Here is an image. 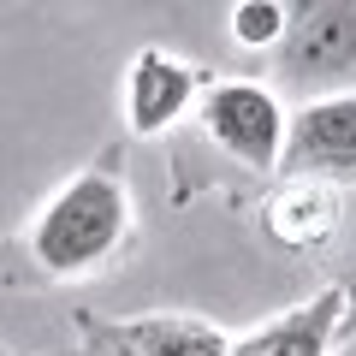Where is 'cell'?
I'll list each match as a JSON object with an SVG mask.
<instances>
[{
    "mask_svg": "<svg viewBox=\"0 0 356 356\" xmlns=\"http://www.w3.org/2000/svg\"><path fill=\"white\" fill-rule=\"evenodd\" d=\"M339 267H332V291L344 297V332H356V191H350V214H344L339 232Z\"/></svg>",
    "mask_w": 356,
    "mask_h": 356,
    "instance_id": "10",
    "label": "cell"
},
{
    "mask_svg": "<svg viewBox=\"0 0 356 356\" xmlns=\"http://www.w3.org/2000/svg\"><path fill=\"white\" fill-rule=\"evenodd\" d=\"M280 178H327L339 191H356V89L291 107Z\"/></svg>",
    "mask_w": 356,
    "mask_h": 356,
    "instance_id": "4",
    "label": "cell"
},
{
    "mask_svg": "<svg viewBox=\"0 0 356 356\" xmlns=\"http://www.w3.org/2000/svg\"><path fill=\"white\" fill-rule=\"evenodd\" d=\"M77 332H83V344H89V356H137L125 339H119V327L113 321H95V315H77Z\"/></svg>",
    "mask_w": 356,
    "mask_h": 356,
    "instance_id": "11",
    "label": "cell"
},
{
    "mask_svg": "<svg viewBox=\"0 0 356 356\" xmlns=\"http://www.w3.org/2000/svg\"><path fill=\"white\" fill-rule=\"evenodd\" d=\"M344 214H350V191L327 184V178H280L261 196V232L267 243H280L291 255H321L339 243Z\"/></svg>",
    "mask_w": 356,
    "mask_h": 356,
    "instance_id": "6",
    "label": "cell"
},
{
    "mask_svg": "<svg viewBox=\"0 0 356 356\" xmlns=\"http://www.w3.org/2000/svg\"><path fill=\"white\" fill-rule=\"evenodd\" d=\"M285 24H291V6H285V0H238L226 13L232 42L250 48V54H273L285 42Z\"/></svg>",
    "mask_w": 356,
    "mask_h": 356,
    "instance_id": "9",
    "label": "cell"
},
{
    "mask_svg": "<svg viewBox=\"0 0 356 356\" xmlns=\"http://www.w3.org/2000/svg\"><path fill=\"white\" fill-rule=\"evenodd\" d=\"M339 339H344V297L327 285L309 303H297L285 315L261 321L255 332L232 339V356H332Z\"/></svg>",
    "mask_w": 356,
    "mask_h": 356,
    "instance_id": "7",
    "label": "cell"
},
{
    "mask_svg": "<svg viewBox=\"0 0 356 356\" xmlns=\"http://www.w3.org/2000/svg\"><path fill=\"white\" fill-rule=\"evenodd\" d=\"M0 356H6V350H0Z\"/></svg>",
    "mask_w": 356,
    "mask_h": 356,
    "instance_id": "12",
    "label": "cell"
},
{
    "mask_svg": "<svg viewBox=\"0 0 356 356\" xmlns=\"http://www.w3.org/2000/svg\"><path fill=\"white\" fill-rule=\"evenodd\" d=\"M137 238V202H131V178L119 166V149L102 161L77 166L65 184H54L36 202L30 226L18 232V255L30 261L42 285H77L95 280Z\"/></svg>",
    "mask_w": 356,
    "mask_h": 356,
    "instance_id": "1",
    "label": "cell"
},
{
    "mask_svg": "<svg viewBox=\"0 0 356 356\" xmlns=\"http://www.w3.org/2000/svg\"><path fill=\"white\" fill-rule=\"evenodd\" d=\"M113 327L137 356H232V339L202 315H137Z\"/></svg>",
    "mask_w": 356,
    "mask_h": 356,
    "instance_id": "8",
    "label": "cell"
},
{
    "mask_svg": "<svg viewBox=\"0 0 356 356\" xmlns=\"http://www.w3.org/2000/svg\"><path fill=\"white\" fill-rule=\"evenodd\" d=\"M273 95L297 107L356 89V0H297L273 48Z\"/></svg>",
    "mask_w": 356,
    "mask_h": 356,
    "instance_id": "2",
    "label": "cell"
},
{
    "mask_svg": "<svg viewBox=\"0 0 356 356\" xmlns=\"http://www.w3.org/2000/svg\"><path fill=\"white\" fill-rule=\"evenodd\" d=\"M202 83H208V72L196 60H184L172 48H137L125 65V89H119L131 137H166L184 113H196Z\"/></svg>",
    "mask_w": 356,
    "mask_h": 356,
    "instance_id": "5",
    "label": "cell"
},
{
    "mask_svg": "<svg viewBox=\"0 0 356 356\" xmlns=\"http://www.w3.org/2000/svg\"><path fill=\"white\" fill-rule=\"evenodd\" d=\"M196 125L202 137L226 154L238 172L250 178H273L285 154V125L291 107L273 95V83L261 77H208L196 95Z\"/></svg>",
    "mask_w": 356,
    "mask_h": 356,
    "instance_id": "3",
    "label": "cell"
}]
</instances>
